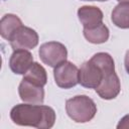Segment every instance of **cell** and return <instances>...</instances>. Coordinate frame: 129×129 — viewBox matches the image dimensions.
I'll return each mask as SVG.
<instances>
[{
  "mask_svg": "<svg viewBox=\"0 0 129 129\" xmlns=\"http://www.w3.org/2000/svg\"><path fill=\"white\" fill-rule=\"evenodd\" d=\"M10 119L19 126L49 129L54 125L55 112L51 107L42 104H17L10 111Z\"/></svg>",
  "mask_w": 129,
  "mask_h": 129,
  "instance_id": "6da1fadb",
  "label": "cell"
},
{
  "mask_svg": "<svg viewBox=\"0 0 129 129\" xmlns=\"http://www.w3.org/2000/svg\"><path fill=\"white\" fill-rule=\"evenodd\" d=\"M68 116L77 123H87L91 121L97 113V105L86 95L75 96L66 102Z\"/></svg>",
  "mask_w": 129,
  "mask_h": 129,
  "instance_id": "7a4b0ae2",
  "label": "cell"
},
{
  "mask_svg": "<svg viewBox=\"0 0 129 129\" xmlns=\"http://www.w3.org/2000/svg\"><path fill=\"white\" fill-rule=\"evenodd\" d=\"M38 54L43 63L51 68H55L67 60L68 49L61 42L48 41L40 45Z\"/></svg>",
  "mask_w": 129,
  "mask_h": 129,
  "instance_id": "3957f363",
  "label": "cell"
},
{
  "mask_svg": "<svg viewBox=\"0 0 129 129\" xmlns=\"http://www.w3.org/2000/svg\"><path fill=\"white\" fill-rule=\"evenodd\" d=\"M54 82L61 89H71L79 84V69L71 61H63L53 70Z\"/></svg>",
  "mask_w": 129,
  "mask_h": 129,
  "instance_id": "277c9868",
  "label": "cell"
},
{
  "mask_svg": "<svg viewBox=\"0 0 129 129\" xmlns=\"http://www.w3.org/2000/svg\"><path fill=\"white\" fill-rule=\"evenodd\" d=\"M104 75L103 70L92 59H89L79 70V84L84 88L96 89L100 85Z\"/></svg>",
  "mask_w": 129,
  "mask_h": 129,
  "instance_id": "5b68a950",
  "label": "cell"
},
{
  "mask_svg": "<svg viewBox=\"0 0 129 129\" xmlns=\"http://www.w3.org/2000/svg\"><path fill=\"white\" fill-rule=\"evenodd\" d=\"M37 32L27 26H20L10 37L9 42L13 50L16 49H32L38 44Z\"/></svg>",
  "mask_w": 129,
  "mask_h": 129,
  "instance_id": "8992f818",
  "label": "cell"
},
{
  "mask_svg": "<svg viewBox=\"0 0 129 129\" xmlns=\"http://www.w3.org/2000/svg\"><path fill=\"white\" fill-rule=\"evenodd\" d=\"M95 90L99 97L104 100L115 99L121 91V83L115 71L105 74L100 85Z\"/></svg>",
  "mask_w": 129,
  "mask_h": 129,
  "instance_id": "52a82bcc",
  "label": "cell"
},
{
  "mask_svg": "<svg viewBox=\"0 0 129 129\" xmlns=\"http://www.w3.org/2000/svg\"><path fill=\"white\" fill-rule=\"evenodd\" d=\"M18 94L24 103L41 105L44 101L43 87L37 86L25 79H22L18 86Z\"/></svg>",
  "mask_w": 129,
  "mask_h": 129,
  "instance_id": "ba28073f",
  "label": "cell"
},
{
  "mask_svg": "<svg viewBox=\"0 0 129 129\" xmlns=\"http://www.w3.org/2000/svg\"><path fill=\"white\" fill-rule=\"evenodd\" d=\"M33 63V56L28 49H16L10 56L9 68L15 75H24Z\"/></svg>",
  "mask_w": 129,
  "mask_h": 129,
  "instance_id": "9c48e42d",
  "label": "cell"
},
{
  "mask_svg": "<svg viewBox=\"0 0 129 129\" xmlns=\"http://www.w3.org/2000/svg\"><path fill=\"white\" fill-rule=\"evenodd\" d=\"M78 17L84 28H93L103 23L104 14L97 6L85 5L78 9Z\"/></svg>",
  "mask_w": 129,
  "mask_h": 129,
  "instance_id": "30bf717a",
  "label": "cell"
},
{
  "mask_svg": "<svg viewBox=\"0 0 129 129\" xmlns=\"http://www.w3.org/2000/svg\"><path fill=\"white\" fill-rule=\"evenodd\" d=\"M22 25V21L17 15L12 13L5 14L0 21V34L4 39L9 41L12 34Z\"/></svg>",
  "mask_w": 129,
  "mask_h": 129,
  "instance_id": "8fae6325",
  "label": "cell"
},
{
  "mask_svg": "<svg viewBox=\"0 0 129 129\" xmlns=\"http://www.w3.org/2000/svg\"><path fill=\"white\" fill-rule=\"evenodd\" d=\"M83 33L85 38L94 44L104 43L109 39L110 36L109 28L104 23H101L93 28H84Z\"/></svg>",
  "mask_w": 129,
  "mask_h": 129,
  "instance_id": "7c38bea8",
  "label": "cell"
},
{
  "mask_svg": "<svg viewBox=\"0 0 129 129\" xmlns=\"http://www.w3.org/2000/svg\"><path fill=\"white\" fill-rule=\"evenodd\" d=\"M111 20L119 28H129V2H119L111 13Z\"/></svg>",
  "mask_w": 129,
  "mask_h": 129,
  "instance_id": "4fadbf2b",
  "label": "cell"
},
{
  "mask_svg": "<svg viewBox=\"0 0 129 129\" xmlns=\"http://www.w3.org/2000/svg\"><path fill=\"white\" fill-rule=\"evenodd\" d=\"M23 79L37 85L44 87L47 83V75L45 69L38 62H33L28 71L23 75Z\"/></svg>",
  "mask_w": 129,
  "mask_h": 129,
  "instance_id": "5bb4252c",
  "label": "cell"
},
{
  "mask_svg": "<svg viewBox=\"0 0 129 129\" xmlns=\"http://www.w3.org/2000/svg\"><path fill=\"white\" fill-rule=\"evenodd\" d=\"M118 129H128L129 128V114L125 115L123 118H121V120L119 121L118 125H117Z\"/></svg>",
  "mask_w": 129,
  "mask_h": 129,
  "instance_id": "9a60e30c",
  "label": "cell"
},
{
  "mask_svg": "<svg viewBox=\"0 0 129 129\" xmlns=\"http://www.w3.org/2000/svg\"><path fill=\"white\" fill-rule=\"evenodd\" d=\"M124 66H125V70H126L127 74L129 75V50L126 51L125 58H124Z\"/></svg>",
  "mask_w": 129,
  "mask_h": 129,
  "instance_id": "2e32d148",
  "label": "cell"
},
{
  "mask_svg": "<svg viewBox=\"0 0 129 129\" xmlns=\"http://www.w3.org/2000/svg\"><path fill=\"white\" fill-rule=\"evenodd\" d=\"M84 1H100V2H104V1H108V0H84Z\"/></svg>",
  "mask_w": 129,
  "mask_h": 129,
  "instance_id": "e0dca14e",
  "label": "cell"
},
{
  "mask_svg": "<svg viewBox=\"0 0 129 129\" xmlns=\"http://www.w3.org/2000/svg\"><path fill=\"white\" fill-rule=\"evenodd\" d=\"M118 2H129V0H117Z\"/></svg>",
  "mask_w": 129,
  "mask_h": 129,
  "instance_id": "ac0fdd59",
  "label": "cell"
}]
</instances>
